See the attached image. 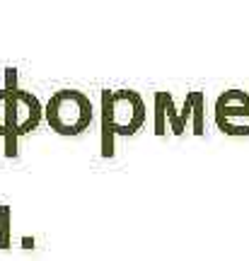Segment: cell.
I'll return each mask as SVG.
<instances>
[{
    "label": "cell",
    "instance_id": "cell-4",
    "mask_svg": "<svg viewBox=\"0 0 249 261\" xmlns=\"http://www.w3.org/2000/svg\"><path fill=\"white\" fill-rule=\"evenodd\" d=\"M215 119H218L220 128L235 136V119H242L244 126L249 123V94L240 92V90L225 92L215 104Z\"/></svg>",
    "mask_w": 249,
    "mask_h": 261
},
{
    "label": "cell",
    "instance_id": "cell-9",
    "mask_svg": "<svg viewBox=\"0 0 249 261\" xmlns=\"http://www.w3.org/2000/svg\"><path fill=\"white\" fill-rule=\"evenodd\" d=\"M8 94L5 90H0V136L8 133Z\"/></svg>",
    "mask_w": 249,
    "mask_h": 261
},
{
    "label": "cell",
    "instance_id": "cell-8",
    "mask_svg": "<svg viewBox=\"0 0 249 261\" xmlns=\"http://www.w3.org/2000/svg\"><path fill=\"white\" fill-rule=\"evenodd\" d=\"M10 244V211L8 205H0V249H8Z\"/></svg>",
    "mask_w": 249,
    "mask_h": 261
},
{
    "label": "cell",
    "instance_id": "cell-1",
    "mask_svg": "<svg viewBox=\"0 0 249 261\" xmlns=\"http://www.w3.org/2000/svg\"><path fill=\"white\" fill-rule=\"evenodd\" d=\"M46 121L61 136H78L92 123V102L80 90H58L46 104Z\"/></svg>",
    "mask_w": 249,
    "mask_h": 261
},
{
    "label": "cell",
    "instance_id": "cell-5",
    "mask_svg": "<svg viewBox=\"0 0 249 261\" xmlns=\"http://www.w3.org/2000/svg\"><path fill=\"white\" fill-rule=\"evenodd\" d=\"M189 116H194V133L201 136L203 133V94L201 92H191L186 97L184 112H182V123H184Z\"/></svg>",
    "mask_w": 249,
    "mask_h": 261
},
{
    "label": "cell",
    "instance_id": "cell-10",
    "mask_svg": "<svg viewBox=\"0 0 249 261\" xmlns=\"http://www.w3.org/2000/svg\"><path fill=\"white\" fill-rule=\"evenodd\" d=\"M17 133H12V130H8V133H3V140H5V158H17Z\"/></svg>",
    "mask_w": 249,
    "mask_h": 261
},
{
    "label": "cell",
    "instance_id": "cell-2",
    "mask_svg": "<svg viewBox=\"0 0 249 261\" xmlns=\"http://www.w3.org/2000/svg\"><path fill=\"white\" fill-rule=\"evenodd\" d=\"M145 121L143 97L133 90H102V126L116 136H133Z\"/></svg>",
    "mask_w": 249,
    "mask_h": 261
},
{
    "label": "cell",
    "instance_id": "cell-3",
    "mask_svg": "<svg viewBox=\"0 0 249 261\" xmlns=\"http://www.w3.org/2000/svg\"><path fill=\"white\" fill-rule=\"evenodd\" d=\"M41 121V104L32 92L17 90L8 94V130L12 133H29Z\"/></svg>",
    "mask_w": 249,
    "mask_h": 261
},
{
    "label": "cell",
    "instance_id": "cell-7",
    "mask_svg": "<svg viewBox=\"0 0 249 261\" xmlns=\"http://www.w3.org/2000/svg\"><path fill=\"white\" fill-rule=\"evenodd\" d=\"M165 116L172 121V133H184V123H182V116H177L175 112V102H172V94L165 92Z\"/></svg>",
    "mask_w": 249,
    "mask_h": 261
},
{
    "label": "cell",
    "instance_id": "cell-6",
    "mask_svg": "<svg viewBox=\"0 0 249 261\" xmlns=\"http://www.w3.org/2000/svg\"><path fill=\"white\" fill-rule=\"evenodd\" d=\"M155 133L165 136L167 133V116H165V92L155 94Z\"/></svg>",
    "mask_w": 249,
    "mask_h": 261
},
{
    "label": "cell",
    "instance_id": "cell-11",
    "mask_svg": "<svg viewBox=\"0 0 249 261\" xmlns=\"http://www.w3.org/2000/svg\"><path fill=\"white\" fill-rule=\"evenodd\" d=\"M5 92H17V68H5Z\"/></svg>",
    "mask_w": 249,
    "mask_h": 261
}]
</instances>
